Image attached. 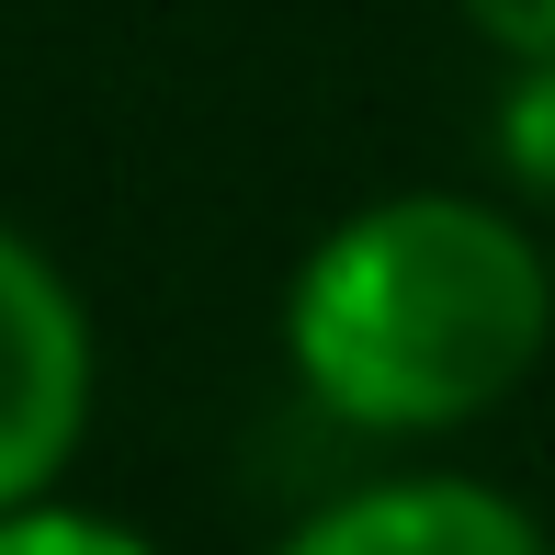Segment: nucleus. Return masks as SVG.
<instances>
[{"instance_id": "5", "label": "nucleus", "mask_w": 555, "mask_h": 555, "mask_svg": "<svg viewBox=\"0 0 555 555\" xmlns=\"http://www.w3.org/2000/svg\"><path fill=\"white\" fill-rule=\"evenodd\" d=\"M0 555H159L137 533V521H114V511H80V499H23V511H0Z\"/></svg>"}, {"instance_id": "6", "label": "nucleus", "mask_w": 555, "mask_h": 555, "mask_svg": "<svg viewBox=\"0 0 555 555\" xmlns=\"http://www.w3.org/2000/svg\"><path fill=\"white\" fill-rule=\"evenodd\" d=\"M499 57H555V0H453Z\"/></svg>"}, {"instance_id": "4", "label": "nucleus", "mask_w": 555, "mask_h": 555, "mask_svg": "<svg viewBox=\"0 0 555 555\" xmlns=\"http://www.w3.org/2000/svg\"><path fill=\"white\" fill-rule=\"evenodd\" d=\"M499 170H511V193H533L555 205V57H511V80H499V125H488Z\"/></svg>"}, {"instance_id": "2", "label": "nucleus", "mask_w": 555, "mask_h": 555, "mask_svg": "<svg viewBox=\"0 0 555 555\" xmlns=\"http://www.w3.org/2000/svg\"><path fill=\"white\" fill-rule=\"evenodd\" d=\"M91 307L23 227H0V511L46 499L91 442Z\"/></svg>"}, {"instance_id": "1", "label": "nucleus", "mask_w": 555, "mask_h": 555, "mask_svg": "<svg viewBox=\"0 0 555 555\" xmlns=\"http://www.w3.org/2000/svg\"><path fill=\"white\" fill-rule=\"evenodd\" d=\"M555 351V261L488 193H374L330 216L284 284V363L340 431L442 442L511 409Z\"/></svg>"}, {"instance_id": "3", "label": "nucleus", "mask_w": 555, "mask_h": 555, "mask_svg": "<svg viewBox=\"0 0 555 555\" xmlns=\"http://www.w3.org/2000/svg\"><path fill=\"white\" fill-rule=\"evenodd\" d=\"M272 555H555V533L511 488H488V476L409 465V476L340 488L330 511H307Z\"/></svg>"}]
</instances>
